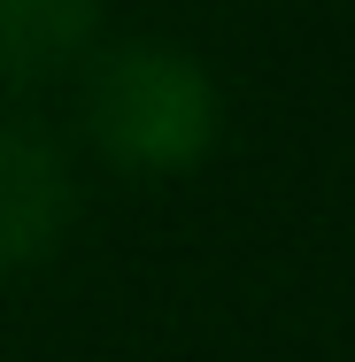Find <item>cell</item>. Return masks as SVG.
Listing matches in <instances>:
<instances>
[{
  "instance_id": "3",
  "label": "cell",
  "mask_w": 355,
  "mask_h": 362,
  "mask_svg": "<svg viewBox=\"0 0 355 362\" xmlns=\"http://www.w3.org/2000/svg\"><path fill=\"white\" fill-rule=\"evenodd\" d=\"M93 31V0H0V85L62 70Z\"/></svg>"
},
{
  "instance_id": "1",
  "label": "cell",
  "mask_w": 355,
  "mask_h": 362,
  "mask_svg": "<svg viewBox=\"0 0 355 362\" xmlns=\"http://www.w3.org/2000/svg\"><path fill=\"white\" fill-rule=\"evenodd\" d=\"M85 124H93L108 162H124L140 177H170V170H193L216 146V85L186 47L132 39V47L93 54Z\"/></svg>"
},
{
  "instance_id": "2",
  "label": "cell",
  "mask_w": 355,
  "mask_h": 362,
  "mask_svg": "<svg viewBox=\"0 0 355 362\" xmlns=\"http://www.w3.org/2000/svg\"><path fill=\"white\" fill-rule=\"evenodd\" d=\"M70 223V170L39 132L0 124V270L39 262Z\"/></svg>"
}]
</instances>
